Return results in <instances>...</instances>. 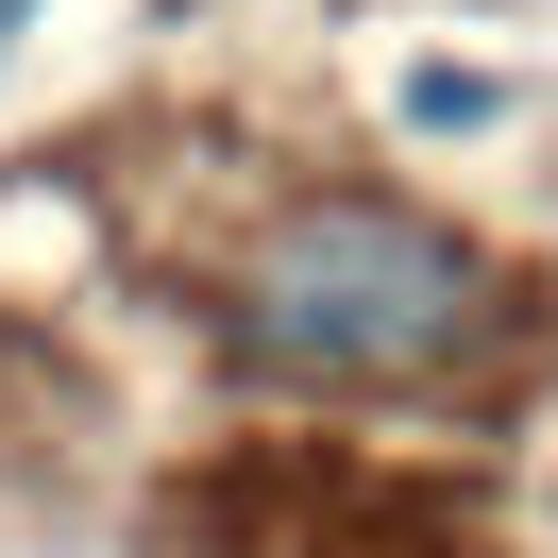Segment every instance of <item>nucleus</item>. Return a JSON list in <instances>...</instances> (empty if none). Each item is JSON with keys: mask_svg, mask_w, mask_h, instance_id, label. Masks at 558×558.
<instances>
[{"mask_svg": "<svg viewBox=\"0 0 558 558\" xmlns=\"http://www.w3.org/2000/svg\"><path fill=\"white\" fill-rule=\"evenodd\" d=\"M490 271L407 204H288L238 254V355L288 389H373V373H440L474 339Z\"/></svg>", "mask_w": 558, "mask_h": 558, "instance_id": "obj_1", "label": "nucleus"}, {"mask_svg": "<svg viewBox=\"0 0 558 558\" xmlns=\"http://www.w3.org/2000/svg\"><path fill=\"white\" fill-rule=\"evenodd\" d=\"M17 17H35V0H0V51H17Z\"/></svg>", "mask_w": 558, "mask_h": 558, "instance_id": "obj_2", "label": "nucleus"}]
</instances>
